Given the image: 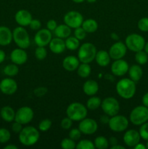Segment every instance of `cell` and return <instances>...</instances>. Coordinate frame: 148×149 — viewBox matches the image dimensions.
<instances>
[{
    "label": "cell",
    "instance_id": "1",
    "mask_svg": "<svg viewBox=\"0 0 148 149\" xmlns=\"http://www.w3.org/2000/svg\"><path fill=\"white\" fill-rule=\"evenodd\" d=\"M115 90L120 97L125 100H129L132 98L136 93V82L130 78L121 79L116 84Z\"/></svg>",
    "mask_w": 148,
    "mask_h": 149
},
{
    "label": "cell",
    "instance_id": "2",
    "mask_svg": "<svg viewBox=\"0 0 148 149\" xmlns=\"http://www.w3.org/2000/svg\"><path fill=\"white\" fill-rule=\"evenodd\" d=\"M40 133L38 129L33 126H26L19 133L18 139L25 146H32L39 141Z\"/></svg>",
    "mask_w": 148,
    "mask_h": 149
},
{
    "label": "cell",
    "instance_id": "3",
    "mask_svg": "<svg viewBox=\"0 0 148 149\" xmlns=\"http://www.w3.org/2000/svg\"><path fill=\"white\" fill-rule=\"evenodd\" d=\"M88 113V109L79 102L71 103L66 109V115L73 122H80L85 119Z\"/></svg>",
    "mask_w": 148,
    "mask_h": 149
},
{
    "label": "cell",
    "instance_id": "4",
    "mask_svg": "<svg viewBox=\"0 0 148 149\" xmlns=\"http://www.w3.org/2000/svg\"><path fill=\"white\" fill-rule=\"evenodd\" d=\"M97 48L91 42H85L78 49V58L81 63H90L95 59Z\"/></svg>",
    "mask_w": 148,
    "mask_h": 149
},
{
    "label": "cell",
    "instance_id": "5",
    "mask_svg": "<svg viewBox=\"0 0 148 149\" xmlns=\"http://www.w3.org/2000/svg\"><path fill=\"white\" fill-rule=\"evenodd\" d=\"M12 39L18 47L26 49L30 47V36L26 29L23 26H19L13 30Z\"/></svg>",
    "mask_w": 148,
    "mask_h": 149
},
{
    "label": "cell",
    "instance_id": "6",
    "mask_svg": "<svg viewBox=\"0 0 148 149\" xmlns=\"http://www.w3.org/2000/svg\"><path fill=\"white\" fill-rule=\"evenodd\" d=\"M129 121L136 126H140L148 122V108L145 106L133 108L129 115Z\"/></svg>",
    "mask_w": 148,
    "mask_h": 149
},
{
    "label": "cell",
    "instance_id": "7",
    "mask_svg": "<svg viewBox=\"0 0 148 149\" xmlns=\"http://www.w3.org/2000/svg\"><path fill=\"white\" fill-rule=\"evenodd\" d=\"M145 42V38L138 33H131L126 36L125 39V45L128 49L133 52H139L144 49Z\"/></svg>",
    "mask_w": 148,
    "mask_h": 149
},
{
    "label": "cell",
    "instance_id": "8",
    "mask_svg": "<svg viewBox=\"0 0 148 149\" xmlns=\"http://www.w3.org/2000/svg\"><path fill=\"white\" fill-rule=\"evenodd\" d=\"M129 121L123 115L116 114L110 117L108 122L109 128L115 132H124L129 127Z\"/></svg>",
    "mask_w": 148,
    "mask_h": 149
},
{
    "label": "cell",
    "instance_id": "9",
    "mask_svg": "<svg viewBox=\"0 0 148 149\" xmlns=\"http://www.w3.org/2000/svg\"><path fill=\"white\" fill-rule=\"evenodd\" d=\"M101 109L105 114L110 117L118 114L120 111V103L113 97H107L102 100Z\"/></svg>",
    "mask_w": 148,
    "mask_h": 149
},
{
    "label": "cell",
    "instance_id": "10",
    "mask_svg": "<svg viewBox=\"0 0 148 149\" xmlns=\"http://www.w3.org/2000/svg\"><path fill=\"white\" fill-rule=\"evenodd\" d=\"M63 20L65 24L69 26L71 29H75L81 26L84 20L81 13L75 10H71L64 15Z\"/></svg>",
    "mask_w": 148,
    "mask_h": 149
},
{
    "label": "cell",
    "instance_id": "11",
    "mask_svg": "<svg viewBox=\"0 0 148 149\" xmlns=\"http://www.w3.org/2000/svg\"><path fill=\"white\" fill-rule=\"evenodd\" d=\"M34 117V112L29 106L20 107L15 112V121L22 124L23 125H28L33 120Z\"/></svg>",
    "mask_w": 148,
    "mask_h": 149
},
{
    "label": "cell",
    "instance_id": "12",
    "mask_svg": "<svg viewBox=\"0 0 148 149\" xmlns=\"http://www.w3.org/2000/svg\"><path fill=\"white\" fill-rule=\"evenodd\" d=\"M78 129L84 135H91L95 133L98 130V125L94 119L86 118L80 121Z\"/></svg>",
    "mask_w": 148,
    "mask_h": 149
},
{
    "label": "cell",
    "instance_id": "13",
    "mask_svg": "<svg viewBox=\"0 0 148 149\" xmlns=\"http://www.w3.org/2000/svg\"><path fill=\"white\" fill-rule=\"evenodd\" d=\"M52 39V31L47 29H41L35 34L34 42L37 47H46L49 45Z\"/></svg>",
    "mask_w": 148,
    "mask_h": 149
},
{
    "label": "cell",
    "instance_id": "14",
    "mask_svg": "<svg viewBox=\"0 0 148 149\" xmlns=\"http://www.w3.org/2000/svg\"><path fill=\"white\" fill-rule=\"evenodd\" d=\"M127 47L125 43L122 42H116L110 47L109 55L113 60L122 59L127 52Z\"/></svg>",
    "mask_w": 148,
    "mask_h": 149
},
{
    "label": "cell",
    "instance_id": "15",
    "mask_svg": "<svg viewBox=\"0 0 148 149\" xmlns=\"http://www.w3.org/2000/svg\"><path fill=\"white\" fill-rule=\"evenodd\" d=\"M17 90V83L11 77L4 78L0 81V91L4 95H11Z\"/></svg>",
    "mask_w": 148,
    "mask_h": 149
},
{
    "label": "cell",
    "instance_id": "16",
    "mask_svg": "<svg viewBox=\"0 0 148 149\" xmlns=\"http://www.w3.org/2000/svg\"><path fill=\"white\" fill-rule=\"evenodd\" d=\"M129 65L125 60L118 59L115 60L112 63L110 70L112 74L116 77H123L126 73H128Z\"/></svg>",
    "mask_w": 148,
    "mask_h": 149
},
{
    "label": "cell",
    "instance_id": "17",
    "mask_svg": "<svg viewBox=\"0 0 148 149\" xmlns=\"http://www.w3.org/2000/svg\"><path fill=\"white\" fill-rule=\"evenodd\" d=\"M140 139L141 137L139 131L133 129L129 130L125 132L123 138V143L130 148H133L136 144L139 143L140 142Z\"/></svg>",
    "mask_w": 148,
    "mask_h": 149
},
{
    "label": "cell",
    "instance_id": "18",
    "mask_svg": "<svg viewBox=\"0 0 148 149\" xmlns=\"http://www.w3.org/2000/svg\"><path fill=\"white\" fill-rule=\"evenodd\" d=\"M10 60L16 65H23L28 61V54L24 49L20 47L16 48L10 53Z\"/></svg>",
    "mask_w": 148,
    "mask_h": 149
},
{
    "label": "cell",
    "instance_id": "19",
    "mask_svg": "<svg viewBox=\"0 0 148 149\" xmlns=\"http://www.w3.org/2000/svg\"><path fill=\"white\" fill-rule=\"evenodd\" d=\"M32 19H33L32 15L30 14V12L26 10H18L15 15V20L16 23L20 26L23 27L29 26Z\"/></svg>",
    "mask_w": 148,
    "mask_h": 149
},
{
    "label": "cell",
    "instance_id": "20",
    "mask_svg": "<svg viewBox=\"0 0 148 149\" xmlns=\"http://www.w3.org/2000/svg\"><path fill=\"white\" fill-rule=\"evenodd\" d=\"M49 47L51 52L55 54H61L65 50V42L63 39L55 37L52 38L49 44Z\"/></svg>",
    "mask_w": 148,
    "mask_h": 149
},
{
    "label": "cell",
    "instance_id": "21",
    "mask_svg": "<svg viewBox=\"0 0 148 149\" xmlns=\"http://www.w3.org/2000/svg\"><path fill=\"white\" fill-rule=\"evenodd\" d=\"M80 61L78 60V57H75L74 55H69L64 58L62 65L64 69L71 72V71L77 70Z\"/></svg>",
    "mask_w": 148,
    "mask_h": 149
},
{
    "label": "cell",
    "instance_id": "22",
    "mask_svg": "<svg viewBox=\"0 0 148 149\" xmlns=\"http://www.w3.org/2000/svg\"><path fill=\"white\" fill-rule=\"evenodd\" d=\"M12 31L5 26H0V45L3 47L10 45L12 42Z\"/></svg>",
    "mask_w": 148,
    "mask_h": 149
},
{
    "label": "cell",
    "instance_id": "23",
    "mask_svg": "<svg viewBox=\"0 0 148 149\" xmlns=\"http://www.w3.org/2000/svg\"><path fill=\"white\" fill-rule=\"evenodd\" d=\"M83 91L88 96L95 95L99 91V84L93 79L86 80L83 84Z\"/></svg>",
    "mask_w": 148,
    "mask_h": 149
},
{
    "label": "cell",
    "instance_id": "24",
    "mask_svg": "<svg viewBox=\"0 0 148 149\" xmlns=\"http://www.w3.org/2000/svg\"><path fill=\"white\" fill-rule=\"evenodd\" d=\"M94 60L100 66L105 67L110 64L111 58H110L109 52L107 51L101 49V50H99L97 52Z\"/></svg>",
    "mask_w": 148,
    "mask_h": 149
},
{
    "label": "cell",
    "instance_id": "25",
    "mask_svg": "<svg viewBox=\"0 0 148 149\" xmlns=\"http://www.w3.org/2000/svg\"><path fill=\"white\" fill-rule=\"evenodd\" d=\"M0 116L4 122L10 123L15 121V111L11 106H5L1 108L0 110Z\"/></svg>",
    "mask_w": 148,
    "mask_h": 149
},
{
    "label": "cell",
    "instance_id": "26",
    "mask_svg": "<svg viewBox=\"0 0 148 149\" xmlns=\"http://www.w3.org/2000/svg\"><path fill=\"white\" fill-rule=\"evenodd\" d=\"M128 73H129V78L135 82H137L142 79L143 75V70L141 68L140 65L135 64L132 65L131 66H129Z\"/></svg>",
    "mask_w": 148,
    "mask_h": 149
},
{
    "label": "cell",
    "instance_id": "27",
    "mask_svg": "<svg viewBox=\"0 0 148 149\" xmlns=\"http://www.w3.org/2000/svg\"><path fill=\"white\" fill-rule=\"evenodd\" d=\"M54 34L56 37L61 39H67L71 34V29L66 24L57 25L55 30L54 31Z\"/></svg>",
    "mask_w": 148,
    "mask_h": 149
},
{
    "label": "cell",
    "instance_id": "28",
    "mask_svg": "<svg viewBox=\"0 0 148 149\" xmlns=\"http://www.w3.org/2000/svg\"><path fill=\"white\" fill-rule=\"evenodd\" d=\"M81 27L86 31V33H92L97 31V30L98 29V23L94 19L89 18L83 21Z\"/></svg>",
    "mask_w": 148,
    "mask_h": 149
},
{
    "label": "cell",
    "instance_id": "29",
    "mask_svg": "<svg viewBox=\"0 0 148 149\" xmlns=\"http://www.w3.org/2000/svg\"><path fill=\"white\" fill-rule=\"evenodd\" d=\"M77 74L81 78L86 79L89 77L91 74V68L89 63H81L79 64L78 68H77Z\"/></svg>",
    "mask_w": 148,
    "mask_h": 149
},
{
    "label": "cell",
    "instance_id": "30",
    "mask_svg": "<svg viewBox=\"0 0 148 149\" xmlns=\"http://www.w3.org/2000/svg\"><path fill=\"white\" fill-rule=\"evenodd\" d=\"M102 100L99 97L95 95L90 96L86 102L87 109L91 111H95L100 107H101Z\"/></svg>",
    "mask_w": 148,
    "mask_h": 149
},
{
    "label": "cell",
    "instance_id": "31",
    "mask_svg": "<svg viewBox=\"0 0 148 149\" xmlns=\"http://www.w3.org/2000/svg\"><path fill=\"white\" fill-rule=\"evenodd\" d=\"M65 42L66 49L71 51L76 50L80 47V41L74 36H68L67 39H65Z\"/></svg>",
    "mask_w": 148,
    "mask_h": 149
},
{
    "label": "cell",
    "instance_id": "32",
    "mask_svg": "<svg viewBox=\"0 0 148 149\" xmlns=\"http://www.w3.org/2000/svg\"><path fill=\"white\" fill-rule=\"evenodd\" d=\"M3 71H4V74L8 77H13L18 74L19 68L17 65L12 63L6 65L4 68Z\"/></svg>",
    "mask_w": 148,
    "mask_h": 149
},
{
    "label": "cell",
    "instance_id": "33",
    "mask_svg": "<svg viewBox=\"0 0 148 149\" xmlns=\"http://www.w3.org/2000/svg\"><path fill=\"white\" fill-rule=\"evenodd\" d=\"M94 144L95 148L97 149H107L109 147L108 140L104 136H102V135L97 137L94 139Z\"/></svg>",
    "mask_w": 148,
    "mask_h": 149
},
{
    "label": "cell",
    "instance_id": "34",
    "mask_svg": "<svg viewBox=\"0 0 148 149\" xmlns=\"http://www.w3.org/2000/svg\"><path fill=\"white\" fill-rule=\"evenodd\" d=\"M135 61L139 65H145L148 61V55L145 50H140L136 52Z\"/></svg>",
    "mask_w": 148,
    "mask_h": 149
},
{
    "label": "cell",
    "instance_id": "35",
    "mask_svg": "<svg viewBox=\"0 0 148 149\" xmlns=\"http://www.w3.org/2000/svg\"><path fill=\"white\" fill-rule=\"evenodd\" d=\"M76 149H94V142L87 139L81 140L76 143Z\"/></svg>",
    "mask_w": 148,
    "mask_h": 149
},
{
    "label": "cell",
    "instance_id": "36",
    "mask_svg": "<svg viewBox=\"0 0 148 149\" xmlns=\"http://www.w3.org/2000/svg\"><path fill=\"white\" fill-rule=\"evenodd\" d=\"M61 148L63 149H74L76 147L75 141L70 138H65L62 140L60 143Z\"/></svg>",
    "mask_w": 148,
    "mask_h": 149
},
{
    "label": "cell",
    "instance_id": "37",
    "mask_svg": "<svg viewBox=\"0 0 148 149\" xmlns=\"http://www.w3.org/2000/svg\"><path fill=\"white\" fill-rule=\"evenodd\" d=\"M47 56V50L45 47H37L35 49V57L39 61H43Z\"/></svg>",
    "mask_w": 148,
    "mask_h": 149
},
{
    "label": "cell",
    "instance_id": "38",
    "mask_svg": "<svg viewBox=\"0 0 148 149\" xmlns=\"http://www.w3.org/2000/svg\"><path fill=\"white\" fill-rule=\"evenodd\" d=\"M11 138V133L6 128H0V143H7Z\"/></svg>",
    "mask_w": 148,
    "mask_h": 149
},
{
    "label": "cell",
    "instance_id": "39",
    "mask_svg": "<svg viewBox=\"0 0 148 149\" xmlns=\"http://www.w3.org/2000/svg\"><path fill=\"white\" fill-rule=\"evenodd\" d=\"M52 121L49 119H42L40 122L39 123V130L41 132H46L49 130L52 127Z\"/></svg>",
    "mask_w": 148,
    "mask_h": 149
},
{
    "label": "cell",
    "instance_id": "40",
    "mask_svg": "<svg viewBox=\"0 0 148 149\" xmlns=\"http://www.w3.org/2000/svg\"><path fill=\"white\" fill-rule=\"evenodd\" d=\"M139 132L141 138H142L144 141H148V122L140 125Z\"/></svg>",
    "mask_w": 148,
    "mask_h": 149
},
{
    "label": "cell",
    "instance_id": "41",
    "mask_svg": "<svg viewBox=\"0 0 148 149\" xmlns=\"http://www.w3.org/2000/svg\"><path fill=\"white\" fill-rule=\"evenodd\" d=\"M138 29L142 32L148 31V17H142L138 21Z\"/></svg>",
    "mask_w": 148,
    "mask_h": 149
},
{
    "label": "cell",
    "instance_id": "42",
    "mask_svg": "<svg viewBox=\"0 0 148 149\" xmlns=\"http://www.w3.org/2000/svg\"><path fill=\"white\" fill-rule=\"evenodd\" d=\"M86 33H87L86 32V31L81 26L76 28L74 30V36L76 37L79 41L84 40L86 36Z\"/></svg>",
    "mask_w": 148,
    "mask_h": 149
},
{
    "label": "cell",
    "instance_id": "43",
    "mask_svg": "<svg viewBox=\"0 0 148 149\" xmlns=\"http://www.w3.org/2000/svg\"><path fill=\"white\" fill-rule=\"evenodd\" d=\"M81 132L78 128H73L70 130L68 133V136L73 141H78L81 137Z\"/></svg>",
    "mask_w": 148,
    "mask_h": 149
},
{
    "label": "cell",
    "instance_id": "44",
    "mask_svg": "<svg viewBox=\"0 0 148 149\" xmlns=\"http://www.w3.org/2000/svg\"><path fill=\"white\" fill-rule=\"evenodd\" d=\"M73 121L71 119H70L69 117H68V116L63 118L60 122L61 127L63 130H70L73 125Z\"/></svg>",
    "mask_w": 148,
    "mask_h": 149
},
{
    "label": "cell",
    "instance_id": "45",
    "mask_svg": "<svg viewBox=\"0 0 148 149\" xmlns=\"http://www.w3.org/2000/svg\"><path fill=\"white\" fill-rule=\"evenodd\" d=\"M48 90L45 87H39L33 90V94L38 97H41L47 93Z\"/></svg>",
    "mask_w": 148,
    "mask_h": 149
},
{
    "label": "cell",
    "instance_id": "46",
    "mask_svg": "<svg viewBox=\"0 0 148 149\" xmlns=\"http://www.w3.org/2000/svg\"><path fill=\"white\" fill-rule=\"evenodd\" d=\"M30 29L33 31H38L39 29H41V23L39 20L38 19H32L31 22L29 24Z\"/></svg>",
    "mask_w": 148,
    "mask_h": 149
},
{
    "label": "cell",
    "instance_id": "47",
    "mask_svg": "<svg viewBox=\"0 0 148 149\" xmlns=\"http://www.w3.org/2000/svg\"><path fill=\"white\" fill-rule=\"evenodd\" d=\"M12 131L14 133H16V134H19L20 132H21V130H23V125L20 123H19V122H16V121H14V122L12 123Z\"/></svg>",
    "mask_w": 148,
    "mask_h": 149
},
{
    "label": "cell",
    "instance_id": "48",
    "mask_svg": "<svg viewBox=\"0 0 148 149\" xmlns=\"http://www.w3.org/2000/svg\"><path fill=\"white\" fill-rule=\"evenodd\" d=\"M57 23L54 19H51V20H48L47 23H46V29L50 31H54L57 28Z\"/></svg>",
    "mask_w": 148,
    "mask_h": 149
},
{
    "label": "cell",
    "instance_id": "49",
    "mask_svg": "<svg viewBox=\"0 0 148 149\" xmlns=\"http://www.w3.org/2000/svg\"><path fill=\"white\" fill-rule=\"evenodd\" d=\"M109 120H110V116L108 115L105 114V113L104 115H102V116H100V121L102 124H104V125L108 124Z\"/></svg>",
    "mask_w": 148,
    "mask_h": 149
},
{
    "label": "cell",
    "instance_id": "50",
    "mask_svg": "<svg viewBox=\"0 0 148 149\" xmlns=\"http://www.w3.org/2000/svg\"><path fill=\"white\" fill-rule=\"evenodd\" d=\"M108 142H109V146H110V147L116 145V144H118V141L117 138L114 136L110 137L108 140Z\"/></svg>",
    "mask_w": 148,
    "mask_h": 149
},
{
    "label": "cell",
    "instance_id": "51",
    "mask_svg": "<svg viewBox=\"0 0 148 149\" xmlns=\"http://www.w3.org/2000/svg\"><path fill=\"white\" fill-rule=\"evenodd\" d=\"M142 102L143 106H146V107L148 108V93H145L143 95L142 99Z\"/></svg>",
    "mask_w": 148,
    "mask_h": 149
},
{
    "label": "cell",
    "instance_id": "52",
    "mask_svg": "<svg viewBox=\"0 0 148 149\" xmlns=\"http://www.w3.org/2000/svg\"><path fill=\"white\" fill-rule=\"evenodd\" d=\"M6 58V54L4 52V51H3L2 49H0V64L2 63L4 61Z\"/></svg>",
    "mask_w": 148,
    "mask_h": 149
},
{
    "label": "cell",
    "instance_id": "53",
    "mask_svg": "<svg viewBox=\"0 0 148 149\" xmlns=\"http://www.w3.org/2000/svg\"><path fill=\"white\" fill-rule=\"evenodd\" d=\"M18 147L17 146L14 145V144H8L6 146L4 147V149H17Z\"/></svg>",
    "mask_w": 148,
    "mask_h": 149
},
{
    "label": "cell",
    "instance_id": "54",
    "mask_svg": "<svg viewBox=\"0 0 148 149\" xmlns=\"http://www.w3.org/2000/svg\"><path fill=\"white\" fill-rule=\"evenodd\" d=\"M133 148H134L135 149H145V148H147L146 146H145L144 144H142V143H139L138 144H136V145Z\"/></svg>",
    "mask_w": 148,
    "mask_h": 149
},
{
    "label": "cell",
    "instance_id": "55",
    "mask_svg": "<svg viewBox=\"0 0 148 149\" xmlns=\"http://www.w3.org/2000/svg\"><path fill=\"white\" fill-rule=\"evenodd\" d=\"M110 37H111L112 39H113V40H115V41H118L119 39V36L117 34V33H115V32L111 33V34H110Z\"/></svg>",
    "mask_w": 148,
    "mask_h": 149
},
{
    "label": "cell",
    "instance_id": "56",
    "mask_svg": "<svg viewBox=\"0 0 148 149\" xmlns=\"http://www.w3.org/2000/svg\"><path fill=\"white\" fill-rule=\"evenodd\" d=\"M110 148L111 149H125V147L121 145H119V144H116V145L110 147Z\"/></svg>",
    "mask_w": 148,
    "mask_h": 149
},
{
    "label": "cell",
    "instance_id": "57",
    "mask_svg": "<svg viewBox=\"0 0 148 149\" xmlns=\"http://www.w3.org/2000/svg\"><path fill=\"white\" fill-rule=\"evenodd\" d=\"M74 3H76V4H81V3H83L86 0H72Z\"/></svg>",
    "mask_w": 148,
    "mask_h": 149
},
{
    "label": "cell",
    "instance_id": "58",
    "mask_svg": "<svg viewBox=\"0 0 148 149\" xmlns=\"http://www.w3.org/2000/svg\"><path fill=\"white\" fill-rule=\"evenodd\" d=\"M144 50L145 51V52L147 53L148 55V42H147V43H145V47H144Z\"/></svg>",
    "mask_w": 148,
    "mask_h": 149
},
{
    "label": "cell",
    "instance_id": "59",
    "mask_svg": "<svg viewBox=\"0 0 148 149\" xmlns=\"http://www.w3.org/2000/svg\"><path fill=\"white\" fill-rule=\"evenodd\" d=\"M86 1L88 3H91V4H92V3L96 2L97 0H86Z\"/></svg>",
    "mask_w": 148,
    "mask_h": 149
},
{
    "label": "cell",
    "instance_id": "60",
    "mask_svg": "<svg viewBox=\"0 0 148 149\" xmlns=\"http://www.w3.org/2000/svg\"><path fill=\"white\" fill-rule=\"evenodd\" d=\"M146 148L148 149V141H147V145H146Z\"/></svg>",
    "mask_w": 148,
    "mask_h": 149
}]
</instances>
